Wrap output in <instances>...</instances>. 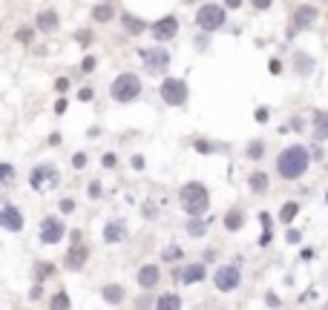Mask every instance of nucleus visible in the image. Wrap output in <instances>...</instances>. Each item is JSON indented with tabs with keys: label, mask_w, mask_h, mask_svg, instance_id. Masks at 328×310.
<instances>
[{
	"label": "nucleus",
	"mask_w": 328,
	"mask_h": 310,
	"mask_svg": "<svg viewBox=\"0 0 328 310\" xmlns=\"http://www.w3.org/2000/svg\"><path fill=\"white\" fill-rule=\"evenodd\" d=\"M250 190H253V193H265L268 190V175L265 172H253V175H250Z\"/></svg>",
	"instance_id": "obj_23"
},
{
	"label": "nucleus",
	"mask_w": 328,
	"mask_h": 310,
	"mask_svg": "<svg viewBox=\"0 0 328 310\" xmlns=\"http://www.w3.org/2000/svg\"><path fill=\"white\" fill-rule=\"evenodd\" d=\"M262 155H265V144H262V141H250L248 144V158L259 161Z\"/></svg>",
	"instance_id": "obj_27"
},
{
	"label": "nucleus",
	"mask_w": 328,
	"mask_h": 310,
	"mask_svg": "<svg viewBox=\"0 0 328 310\" xmlns=\"http://www.w3.org/2000/svg\"><path fill=\"white\" fill-rule=\"evenodd\" d=\"M75 40H78L81 46H89V43H92V32H87V29H81L78 35H75Z\"/></svg>",
	"instance_id": "obj_32"
},
{
	"label": "nucleus",
	"mask_w": 328,
	"mask_h": 310,
	"mask_svg": "<svg viewBox=\"0 0 328 310\" xmlns=\"http://www.w3.org/2000/svg\"><path fill=\"white\" fill-rule=\"evenodd\" d=\"M239 279H242V276H239V270H236L233 264L219 267V270H216V276H213V282H216V287H219L222 293L236 290V287H239Z\"/></svg>",
	"instance_id": "obj_6"
},
{
	"label": "nucleus",
	"mask_w": 328,
	"mask_h": 310,
	"mask_svg": "<svg viewBox=\"0 0 328 310\" xmlns=\"http://www.w3.org/2000/svg\"><path fill=\"white\" fill-rule=\"evenodd\" d=\"M242 224H245V215H242V210H231V213L225 215V227H228V230H239Z\"/></svg>",
	"instance_id": "obj_20"
},
{
	"label": "nucleus",
	"mask_w": 328,
	"mask_h": 310,
	"mask_svg": "<svg viewBox=\"0 0 328 310\" xmlns=\"http://www.w3.org/2000/svg\"><path fill=\"white\" fill-rule=\"evenodd\" d=\"M124 239V224L121 222H110L104 227V241L106 244H113V241H121Z\"/></svg>",
	"instance_id": "obj_18"
},
{
	"label": "nucleus",
	"mask_w": 328,
	"mask_h": 310,
	"mask_svg": "<svg viewBox=\"0 0 328 310\" xmlns=\"http://www.w3.org/2000/svg\"><path fill=\"white\" fill-rule=\"evenodd\" d=\"M78 98H81V101H92V89H81Z\"/></svg>",
	"instance_id": "obj_41"
},
{
	"label": "nucleus",
	"mask_w": 328,
	"mask_h": 310,
	"mask_svg": "<svg viewBox=\"0 0 328 310\" xmlns=\"http://www.w3.org/2000/svg\"><path fill=\"white\" fill-rule=\"evenodd\" d=\"M138 284H141V287H156V284H159V267L144 264L141 270H138Z\"/></svg>",
	"instance_id": "obj_15"
},
{
	"label": "nucleus",
	"mask_w": 328,
	"mask_h": 310,
	"mask_svg": "<svg viewBox=\"0 0 328 310\" xmlns=\"http://www.w3.org/2000/svg\"><path fill=\"white\" fill-rule=\"evenodd\" d=\"M178 204H181V210L190 215H202L207 210V204H210V195L204 190V184L199 181H190V184L181 187V193H178Z\"/></svg>",
	"instance_id": "obj_2"
},
{
	"label": "nucleus",
	"mask_w": 328,
	"mask_h": 310,
	"mask_svg": "<svg viewBox=\"0 0 328 310\" xmlns=\"http://www.w3.org/2000/svg\"><path fill=\"white\" fill-rule=\"evenodd\" d=\"M271 72H274V75H279V72H282V63H279V61H271Z\"/></svg>",
	"instance_id": "obj_43"
},
{
	"label": "nucleus",
	"mask_w": 328,
	"mask_h": 310,
	"mask_svg": "<svg viewBox=\"0 0 328 310\" xmlns=\"http://www.w3.org/2000/svg\"><path fill=\"white\" fill-rule=\"evenodd\" d=\"M141 58H144V63H147V69H150V72H161V69H167V63H170L167 49H161V46L144 49V52H141Z\"/></svg>",
	"instance_id": "obj_7"
},
{
	"label": "nucleus",
	"mask_w": 328,
	"mask_h": 310,
	"mask_svg": "<svg viewBox=\"0 0 328 310\" xmlns=\"http://www.w3.org/2000/svg\"><path fill=\"white\" fill-rule=\"evenodd\" d=\"M196 23H199L204 32H216V29L225 23V9L216 6V3H204L202 9L196 12Z\"/></svg>",
	"instance_id": "obj_4"
},
{
	"label": "nucleus",
	"mask_w": 328,
	"mask_h": 310,
	"mask_svg": "<svg viewBox=\"0 0 328 310\" xmlns=\"http://www.w3.org/2000/svg\"><path fill=\"white\" fill-rule=\"evenodd\" d=\"M156 307L159 310H176V307H181V299H178V296H161V299L156 301Z\"/></svg>",
	"instance_id": "obj_24"
},
{
	"label": "nucleus",
	"mask_w": 328,
	"mask_h": 310,
	"mask_svg": "<svg viewBox=\"0 0 328 310\" xmlns=\"http://www.w3.org/2000/svg\"><path fill=\"white\" fill-rule=\"evenodd\" d=\"M15 178V167L12 164H0V181H12Z\"/></svg>",
	"instance_id": "obj_31"
},
{
	"label": "nucleus",
	"mask_w": 328,
	"mask_h": 310,
	"mask_svg": "<svg viewBox=\"0 0 328 310\" xmlns=\"http://www.w3.org/2000/svg\"><path fill=\"white\" fill-rule=\"evenodd\" d=\"M87 258H89V247H84V244H75V247L66 253V267H69V270H81Z\"/></svg>",
	"instance_id": "obj_11"
},
{
	"label": "nucleus",
	"mask_w": 328,
	"mask_h": 310,
	"mask_svg": "<svg viewBox=\"0 0 328 310\" xmlns=\"http://www.w3.org/2000/svg\"><path fill=\"white\" fill-rule=\"evenodd\" d=\"M55 175H58V172H55V167H49V164H46V167H35L32 175H29V184L35 187V190H41V187H44V178H49L55 184Z\"/></svg>",
	"instance_id": "obj_13"
},
{
	"label": "nucleus",
	"mask_w": 328,
	"mask_h": 310,
	"mask_svg": "<svg viewBox=\"0 0 328 310\" xmlns=\"http://www.w3.org/2000/svg\"><path fill=\"white\" fill-rule=\"evenodd\" d=\"M133 167H135V169L144 167V158H141V155H133Z\"/></svg>",
	"instance_id": "obj_45"
},
{
	"label": "nucleus",
	"mask_w": 328,
	"mask_h": 310,
	"mask_svg": "<svg viewBox=\"0 0 328 310\" xmlns=\"http://www.w3.org/2000/svg\"><path fill=\"white\" fill-rule=\"evenodd\" d=\"M225 3H228V9H239L242 6V0H225Z\"/></svg>",
	"instance_id": "obj_47"
},
{
	"label": "nucleus",
	"mask_w": 328,
	"mask_h": 310,
	"mask_svg": "<svg viewBox=\"0 0 328 310\" xmlns=\"http://www.w3.org/2000/svg\"><path fill=\"white\" fill-rule=\"evenodd\" d=\"M314 138L317 141H325L328 138V112H322V109L314 112Z\"/></svg>",
	"instance_id": "obj_16"
},
{
	"label": "nucleus",
	"mask_w": 328,
	"mask_h": 310,
	"mask_svg": "<svg viewBox=\"0 0 328 310\" xmlns=\"http://www.w3.org/2000/svg\"><path fill=\"white\" fill-rule=\"evenodd\" d=\"M110 95L116 98L118 104H130L135 98L141 95V78L133 75V72H124V75H118L113 80V86H110Z\"/></svg>",
	"instance_id": "obj_3"
},
{
	"label": "nucleus",
	"mask_w": 328,
	"mask_h": 310,
	"mask_svg": "<svg viewBox=\"0 0 328 310\" xmlns=\"http://www.w3.org/2000/svg\"><path fill=\"white\" fill-rule=\"evenodd\" d=\"M63 239V224L58 218H46L44 227H41V241L44 244H58Z\"/></svg>",
	"instance_id": "obj_9"
},
{
	"label": "nucleus",
	"mask_w": 328,
	"mask_h": 310,
	"mask_svg": "<svg viewBox=\"0 0 328 310\" xmlns=\"http://www.w3.org/2000/svg\"><path fill=\"white\" fill-rule=\"evenodd\" d=\"M253 6H257V9H268V6H271V0H253Z\"/></svg>",
	"instance_id": "obj_44"
},
{
	"label": "nucleus",
	"mask_w": 328,
	"mask_h": 310,
	"mask_svg": "<svg viewBox=\"0 0 328 310\" xmlns=\"http://www.w3.org/2000/svg\"><path fill=\"white\" fill-rule=\"evenodd\" d=\"M257 121H268V109H257Z\"/></svg>",
	"instance_id": "obj_48"
},
{
	"label": "nucleus",
	"mask_w": 328,
	"mask_h": 310,
	"mask_svg": "<svg viewBox=\"0 0 328 310\" xmlns=\"http://www.w3.org/2000/svg\"><path fill=\"white\" fill-rule=\"evenodd\" d=\"M161 98H164V104H170V107H181L187 101V83L181 78H167L161 83Z\"/></svg>",
	"instance_id": "obj_5"
},
{
	"label": "nucleus",
	"mask_w": 328,
	"mask_h": 310,
	"mask_svg": "<svg viewBox=\"0 0 328 310\" xmlns=\"http://www.w3.org/2000/svg\"><path fill=\"white\" fill-rule=\"evenodd\" d=\"M176 279H178L181 284L202 282V279H204V264H190V267H185V270H178V273H176Z\"/></svg>",
	"instance_id": "obj_14"
},
{
	"label": "nucleus",
	"mask_w": 328,
	"mask_h": 310,
	"mask_svg": "<svg viewBox=\"0 0 328 310\" xmlns=\"http://www.w3.org/2000/svg\"><path fill=\"white\" fill-rule=\"evenodd\" d=\"M178 256H181V250H178V247H167V250H164V258H167V261H176Z\"/></svg>",
	"instance_id": "obj_34"
},
{
	"label": "nucleus",
	"mask_w": 328,
	"mask_h": 310,
	"mask_svg": "<svg viewBox=\"0 0 328 310\" xmlns=\"http://www.w3.org/2000/svg\"><path fill=\"white\" fill-rule=\"evenodd\" d=\"M72 210H75V201H72V198H63V201H61V213H72Z\"/></svg>",
	"instance_id": "obj_37"
},
{
	"label": "nucleus",
	"mask_w": 328,
	"mask_h": 310,
	"mask_svg": "<svg viewBox=\"0 0 328 310\" xmlns=\"http://www.w3.org/2000/svg\"><path fill=\"white\" fill-rule=\"evenodd\" d=\"M314 20H317V9L314 6H300L297 15H294V29H308L314 26Z\"/></svg>",
	"instance_id": "obj_12"
},
{
	"label": "nucleus",
	"mask_w": 328,
	"mask_h": 310,
	"mask_svg": "<svg viewBox=\"0 0 328 310\" xmlns=\"http://www.w3.org/2000/svg\"><path fill=\"white\" fill-rule=\"evenodd\" d=\"M72 164H75V167H87V155H84V152H75V158H72Z\"/></svg>",
	"instance_id": "obj_35"
},
{
	"label": "nucleus",
	"mask_w": 328,
	"mask_h": 310,
	"mask_svg": "<svg viewBox=\"0 0 328 310\" xmlns=\"http://www.w3.org/2000/svg\"><path fill=\"white\" fill-rule=\"evenodd\" d=\"M15 40H20V43H29V40H32V29H18V35H15Z\"/></svg>",
	"instance_id": "obj_33"
},
{
	"label": "nucleus",
	"mask_w": 328,
	"mask_h": 310,
	"mask_svg": "<svg viewBox=\"0 0 328 310\" xmlns=\"http://www.w3.org/2000/svg\"><path fill=\"white\" fill-rule=\"evenodd\" d=\"M92 18H95L98 23H106V20H113V18H116V9H113L110 3H98L95 9H92Z\"/></svg>",
	"instance_id": "obj_19"
},
{
	"label": "nucleus",
	"mask_w": 328,
	"mask_h": 310,
	"mask_svg": "<svg viewBox=\"0 0 328 310\" xmlns=\"http://www.w3.org/2000/svg\"><path fill=\"white\" fill-rule=\"evenodd\" d=\"M178 32V20L176 18H161L156 26H153V35L156 40H170V37H176Z\"/></svg>",
	"instance_id": "obj_10"
},
{
	"label": "nucleus",
	"mask_w": 328,
	"mask_h": 310,
	"mask_svg": "<svg viewBox=\"0 0 328 310\" xmlns=\"http://www.w3.org/2000/svg\"><path fill=\"white\" fill-rule=\"evenodd\" d=\"M41 296H44V287H41V284H35V287H32V293H29V299H32V301H38Z\"/></svg>",
	"instance_id": "obj_38"
},
{
	"label": "nucleus",
	"mask_w": 328,
	"mask_h": 310,
	"mask_svg": "<svg viewBox=\"0 0 328 310\" xmlns=\"http://www.w3.org/2000/svg\"><path fill=\"white\" fill-rule=\"evenodd\" d=\"M98 193H101V187H98L95 181H92V184H89V195H98Z\"/></svg>",
	"instance_id": "obj_49"
},
{
	"label": "nucleus",
	"mask_w": 328,
	"mask_h": 310,
	"mask_svg": "<svg viewBox=\"0 0 328 310\" xmlns=\"http://www.w3.org/2000/svg\"><path fill=\"white\" fill-rule=\"evenodd\" d=\"M38 29H41V32H55V29H58V15H55L52 9L41 12V15H38Z\"/></svg>",
	"instance_id": "obj_17"
},
{
	"label": "nucleus",
	"mask_w": 328,
	"mask_h": 310,
	"mask_svg": "<svg viewBox=\"0 0 328 310\" xmlns=\"http://www.w3.org/2000/svg\"><path fill=\"white\" fill-rule=\"evenodd\" d=\"M55 89H58V92H66V89H69V80H66V78H58V80H55Z\"/></svg>",
	"instance_id": "obj_39"
},
{
	"label": "nucleus",
	"mask_w": 328,
	"mask_h": 310,
	"mask_svg": "<svg viewBox=\"0 0 328 310\" xmlns=\"http://www.w3.org/2000/svg\"><path fill=\"white\" fill-rule=\"evenodd\" d=\"M81 69L92 72V69H95V58H84V61H81Z\"/></svg>",
	"instance_id": "obj_36"
},
{
	"label": "nucleus",
	"mask_w": 328,
	"mask_h": 310,
	"mask_svg": "<svg viewBox=\"0 0 328 310\" xmlns=\"http://www.w3.org/2000/svg\"><path fill=\"white\" fill-rule=\"evenodd\" d=\"M124 26H127V32H144V20H138V18H133V15H124Z\"/></svg>",
	"instance_id": "obj_26"
},
{
	"label": "nucleus",
	"mask_w": 328,
	"mask_h": 310,
	"mask_svg": "<svg viewBox=\"0 0 328 310\" xmlns=\"http://www.w3.org/2000/svg\"><path fill=\"white\" fill-rule=\"evenodd\" d=\"M311 66H314V61H311V58H305V55H297V72H300V75L311 72Z\"/></svg>",
	"instance_id": "obj_28"
},
{
	"label": "nucleus",
	"mask_w": 328,
	"mask_h": 310,
	"mask_svg": "<svg viewBox=\"0 0 328 310\" xmlns=\"http://www.w3.org/2000/svg\"><path fill=\"white\" fill-rule=\"evenodd\" d=\"M187 233H190L193 239H199V236H204V233H207V224H204L199 215H193V218L187 222Z\"/></svg>",
	"instance_id": "obj_21"
},
{
	"label": "nucleus",
	"mask_w": 328,
	"mask_h": 310,
	"mask_svg": "<svg viewBox=\"0 0 328 310\" xmlns=\"http://www.w3.org/2000/svg\"><path fill=\"white\" fill-rule=\"evenodd\" d=\"M297 210H300V207H297V204H285V207H282V210H279V222H282V224H291L294 222V215H297Z\"/></svg>",
	"instance_id": "obj_25"
},
{
	"label": "nucleus",
	"mask_w": 328,
	"mask_h": 310,
	"mask_svg": "<svg viewBox=\"0 0 328 310\" xmlns=\"http://www.w3.org/2000/svg\"><path fill=\"white\" fill-rule=\"evenodd\" d=\"M308 150L300 147V144H294V147H285L279 152V158H276V169H279V175L294 181V178H300L305 169H308Z\"/></svg>",
	"instance_id": "obj_1"
},
{
	"label": "nucleus",
	"mask_w": 328,
	"mask_h": 310,
	"mask_svg": "<svg viewBox=\"0 0 328 310\" xmlns=\"http://www.w3.org/2000/svg\"><path fill=\"white\" fill-rule=\"evenodd\" d=\"M0 227L9 233H20L23 230V215H20L18 207H12V204H6L3 210H0Z\"/></svg>",
	"instance_id": "obj_8"
},
{
	"label": "nucleus",
	"mask_w": 328,
	"mask_h": 310,
	"mask_svg": "<svg viewBox=\"0 0 328 310\" xmlns=\"http://www.w3.org/2000/svg\"><path fill=\"white\" fill-rule=\"evenodd\" d=\"M196 150H199V152H210V144H207V141H196Z\"/></svg>",
	"instance_id": "obj_42"
},
{
	"label": "nucleus",
	"mask_w": 328,
	"mask_h": 310,
	"mask_svg": "<svg viewBox=\"0 0 328 310\" xmlns=\"http://www.w3.org/2000/svg\"><path fill=\"white\" fill-rule=\"evenodd\" d=\"M104 167H116V155H104Z\"/></svg>",
	"instance_id": "obj_46"
},
{
	"label": "nucleus",
	"mask_w": 328,
	"mask_h": 310,
	"mask_svg": "<svg viewBox=\"0 0 328 310\" xmlns=\"http://www.w3.org/2000/svg\"><path fill=\"white\" fill-rule=\"evenodd\" d=\"M66 109H69V104H66V101H58V104H55V112H58V115H63V112H66Z\"/></svg>",
	"instance_id": "obj_40"
},
{
	"label": "nucleus",
	"mask_w": 328,
	"mask_h": 310,
	"mask_svg": "<svg viewBox=\"0 0 328 310\" xmlns=\"http://www.w3.org/2000/svg\"><path fill=\"white\" fill-rule=\"evenodd\" d=\"M35 276H38V279H49V276H52V264H49V261L35 264Z\"/></svg>",
	"instance_id": "obj_29"
},
{
	"label": "nucleus",
	"mask_w": 328,
	"mask_h": 310,
	"mask_svg": "<svg viewBox=\"0 0 328 310\" xmlns=\"http://www.w3.org/2000/svg\"><path fill=\"white\" fill-rule=\"evenodd\" d=\"M52 307H55V310L69 307V296H66V293H58V296H52Z\"/></svg>",
	"instance_id": "obj_30"
},
{
	"label": "nucleus",
	"mask_w": 328,
	"mask_h": 310,
	"mask_svg": "<svg viewBox=\"0 0 328 310\" xmlns=\"http://www.w3.org/2000/svg\"><path fill=\"white\" fill-rule=\"evenodd\" d=\"M104 299L110 301V304H118V301L124 299V290H121L118 284H106V287H104Z\"/></svg>",
	"instance_id": "obj_22"
}]
</instances>
